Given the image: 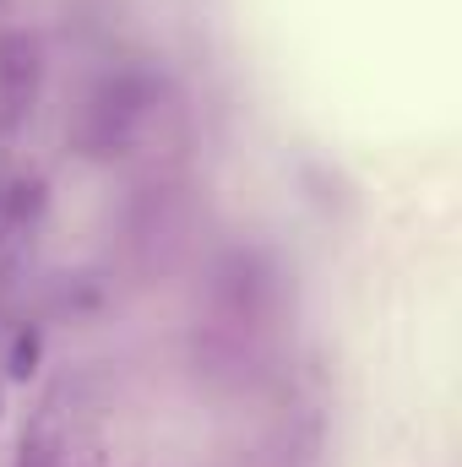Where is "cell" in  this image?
<instances>
[{
	"label": "cell",
	"instance_id": "cell-1",
	"mask_svg": "<svg viewBox=\"0 0 462 467\" xmlns=\"http://www.w3.org/2000/svg\"><path fill=\"white\" fill-rule=\"evenodd\" d=\"M38 88H44V49H38V38L22 33V27L0 33V141H11L27 125L33 104H38Z\"/></svg>",
	"mask_w": 462,
	"mask_h": 467
},
{
	"label": "cell",
	"instance_id": "cell-4",
	"mask_svg": "<svg viewBox=\"0 0 462 467\" xmlns=\"http://www.w3.org/2000/svg\"><path fill=\"white\" fill-rule=\"evenodd\" d=\"M38 353H44V337L22 327L16 343H11V358H5V375H11V380H27V375L38 369Z\"/></svg>",
	"mask_w": 462,
	"mask_h": 467
},
{
	"label": "cell",
	"instance_id": "cell-3",
	"mask_svg": "<svg viewBox=\"0 0 462 467\" xmlns=\"http://www.w3.org/2000/svg\"><path fill=\"white\" fill-rule=\"evenodd\" d=\"M38 213H44V180H33V174L0 180V218L5 223H33Z\"/></svg>",
	"mask_w": 462,
	"mask_h": 467
},
{
	"label": "cell",
	"instance_id": "cell-2",
	"mask_svg": "<svg viewBox=\"0 0 462 467\" xmlns=\"http://www.w3.org/2000/svg\"><path fill=\"white\" fill-rule=\"evenodd\" d=\"M136 115H142V93H136V82H131V77L104 82V88L93 93V104H88L82 141H88L93 152H120V141H125V130H131V119Z\"/></svg>",
	"mask_w": 462,
	"mask_h": 467
}]
</instances>
